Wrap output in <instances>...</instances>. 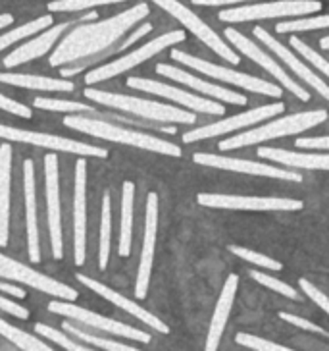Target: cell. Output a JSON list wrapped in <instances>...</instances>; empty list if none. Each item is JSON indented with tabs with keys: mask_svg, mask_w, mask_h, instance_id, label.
Returning a JSON list of instances; mask_svg holds the SVG:
<instances>
[{
	"mask_svg": "<svg viewBox=\"0 0 329 351\" xmlns=\"http://www.w3.org/2000/svg\"><path fill=\"white\" fill-rule=\"evenodd\" d=\"M150 14L148 4L139 2L129 10L120 12L112 18L103 21H85L70 29V33L58 43L51 56L52 68H62L70 64L91 58L110 49L118 43L131 27L143 21Z\"/></svg>",
	"mask_w": 329,
	"mask_h": 351,
	"instance_id": "1",
	"label": "cell"
},
{
	"mask_svg": "<svg viewBox=\"0 0 329 351\" xmlns=\"http://www.w3.org/2000/svg\"><path fill=\"white\" fill-rule=\"evenodd\" d=\"M64 125L72 128L75 132L98 137V139L114 141V143H124L129 145V147H137V149L150 151V153H160V155L166 156H181V149L177 145L170 143L166 139H160L156 135L127 130V128L112 124L108 120H101V118H91V116H85V114H68L64 118Z\"/></svg>",
	"mask_w": 329,
	"mask_h": 351,
	"instance_id": "2",
	"label": "cell"
},
{
	"mask_svg": "<svg viewBox=\"0 0 329 351\" xmlns=\"http://www.w3.org/2000/svg\"><path fill=\"white\" fill-rule=\"evenodd\" d=\"M83 95L91 99L93 103L104 104L106 108H114L120 112L133 114L144 120H155V122H168V124H193L196 122L195 114L187 112L183 108H177L172 104H162L156 101H144L137 97H127V95L110 93L103 89H85Z\"/></svg>",
	"mask_w": 329,
	"mask_h": 351,
	"instance_id": "3",
	"label": "cell"
},
{
	"mask_svg": "<svg viewBox=\"0 0 329 351\" xmlns=\"http://www.w3.org/2000/svg\"><path fill=\"white\" fill-rule=\"evenodd\" d=\"M324 120H328V112L326 110H312V112H300L293 114V116H285L274 120L269 124L250 130L241 135H233L226 141L220 143V151H231V149H241V147H248V145L262 143L267 139H276L281 135H295L300 132H306L314 125L321 124Z\"/></svg>",
	"mask_w": 329,
	"mask_h": 351,
	"instance_id": "4",
	"label": "cell"
},
{
	"mask_svg": "<svg viewBox=\"0 0 329 351\" xmlns=\"http://www.w3.org/2000/svg\"><path fill=\"white\" fill-rule=\"evenodd\" d=\"M185 32H181V29L164 33V35L156 37L153 41L144 43L143 47H139L137 51L129 52V54H125L122 58H116L114 62H108L104 64V66L94 68V70H89L87 75H85V83H87V85H94V83H101L104 82V80L116 77V75H120V73L129 72L131 68L146 62L148 58L156 56L158 52H162L164 49H168V47H174L177 43H183L185 41Z\"/></svg>",
	"mask_w": 329,
	"mask_h": 351,
	"instance_id": "5",
	"label": "cell"
},
{
	"mask_svg": "<svg viewBox=\"0 0 329 351\" xmlns=\"http://www.w3.org/2000/svg\"><path fill=\"white\" fill-rule=\"evenodd\" d=\"M172 58L177 60V62L185 64L189 68H193L196 72L206 73L214 80H220V82L231 83V85H237L241 89H247V91H252V93L267 95V97H274V99H279L281 97V87L276 85V83H267L260 77H254L250 73H241L235 72V70H229V68H224V66H218V64L208 62V60H202V58H195L191 54H187L183 51H172Z\"/></svg>",
	"mask_w": 329,
	"mask_h": 351,
	"instance_id": "6",
	"label": "cell"
},
{
	"mask_svg": "<svg viewBox=\"0 0 329 351\" xmlns=\"http://www.w3.org/2000/svg\"><path fill=\"white\" fill-rule=\"evenodd\" d=\"M321 10L318 0H281L269 4H248L220 12V20L229 23H243L252 20H269V18H297Z\"/></svg>",
	"mask_w": 329,
	"mask_h": 351,
	"instance_id": "7",
	"label": "cell"
},
{
	"mask_svg": "<svg viewBox=\"0 0 329 351\" xmlns=\"http://www.w3.org/2000/svg\"><path fill=\"white\" fill-rule=\"evenodd\" d=\"M49 311L56 313V315H62V317H68V319L77 320V322H81V324L89 326V328H94V330L112 334V336H122V338L141 341V343H148L150 341V334L137 330V328L129 326V324H124L120 320L106 319V317L98 315V313L79 307V305H75V301H52V303H49Z\"/></svg>",
	"mask_w": 329,
	"mask_h": 351,
	"instance_id": "8",
	"label": "cell"
},
{
	"mask_svg": "<svg viewBox=\"0 0 329 351\" xmlns=\"http://www.w3.org/2000/svg\"><path fill=\"white\" fill-rule=\"evenodd\" d=\"M0 278L20 282L23 286H29V288L37 289V291H42L47 295L56 298V300L75 301L79 298L77 289L70 288L68 284H62L58 280L51 278V276L42 274L39 270L29 269L27 265H23V263L8 257V255H2V253H0Z\"/></svg>",
	"mask_w": 329,
	"mask_h": 351,
	"instance_id": "9",
	"label": "cell"
},
{
	"mask_svg": "<svg viewBox=\"0 0 329 351\" xmlns=\"http://www.w3.org/2000/svg\"><path fill=\"white\" fill-rule=\"evenodd\" d=\"M198 205L227 210H256V213H295L304 207L302 201L289 197H241L220 193H198Z\"/></svg>",
	"mask_w": 329,
	"mask_h": 351,
	"instance_id": "10",
	"label": "cell"
},
{
	"mask_svg": "<svg viewBox=\"0 0 329 351\" xmlns=\"http://www.w3.org/2000/svg\"><path fill=\"white\" fill-rule=\"evenodd\" d=\"M0 139L8 141H18V143H29L35 147H44L49 151H60V153H72L79 156H96V158H108V151L103 147L81 143L75 139L60 137V135L39 134V132H27L20 128L0 124Z\"/></svg>",
	"mask_w": 329,
	"mask_h": 351,
	"instance_id": "11",
	"label": "cell"
},
{
	"mask_svg": "<svg viewBox=\"0 0 329 351\" xmlns=\"http://www.w3.org/2000/svg\"><path fill=\"white\" fill-rule=\"evenodd\" d=\"M156 6H160L162 10L168 12L170 16H174L175 20L179 21L187 32H191L195 37H198L200 41L205 43L206 47H210L212 51L216 52L218 56L226 58L229 64H239L241 58L235 51H231L226 43L222 41V37L218 35L206 21H202L195 12H191L187 6H183L179 0H153Z\"/></svg>",
	"mask_w": 329,
	"mask_h": 351,
	"instance_id": "12",
	"label": "cell"
},
{
	"mask_svg": "<svg viewBox=\"0 0 329 351\" xmlns=\"http://www.w3.org/2000/svg\"><path fill=\"white\" fill-rule=\"evenodd\" d=\"M96 18H98L96 12H87V14H83L81 18H75V21H66V23H60V25H54V27L44 29V32L39 33L37 37L25 41L23 45H20L18 49H14V51L4 58V68H16V66H21V64L31 62V60L41 58V56H44L47 52L51 51L56 43L60 41V37H62L64 33L70 32L72 27L79 25V23L94 21Z\"/></svg>",
	"mask_w": 329,
	"mask_h": 351,
	"instance_id": "13",
	"label": "cell"
},
{
	"mask_svg": "<svg viewBox=\"0 0 329 351\" xmlns=\"http://www.w3.org/2000/svg\"><path fill=\"white\" fill-rule=\"evenodd\" d=\"M44 193L49 208V230H51L52 255L56 261L64 258L62 207H60V170L56 153L44 155Z\"/></svg>",
	"mask_w": 329,
	"mask_h": 351,
	"instance_id": "14",
	"label": "cell"
},
{
	"mask_svg": "<svg viewBox=\"0 0 329 351\" xmlns=\"http://www.w3.org/2000/svg\"><path fill=\"white\" fill-rule=\"evenodd\" d=\"M283 110H285V104L283 103L264 104V106L252 108V110H248V112L231 116V118H227V120H220V122L205 125V128H198V130H193V132H187V134H183V143H195V141H200V139H206V137H216V135L231 134V132H235V130L258 124V122L267 120V118H272V116H278V114H281Z\"/></svg>",
	"mask_w": 329,
	"mask_h": 351,
	"instance_id": "15",
	"label": "cell"
},
{
	"mask_svg": "<svg viewBox=\"0 0 329 351\" xmlns=\"http://www.w3.org/2000/svg\"><path fill=\"white\" fill-rule=\"evenodd\" d=\"M226 37H227V41L231 43L233 47H237V49L243 52V54H247L252 62H256L258 66H262L267 73H272V75H274V77H276V80L285 87V89H289V91L295 95V97H298L302 103H308L310 101L308 91H306V89H302L295 80H291L287 73H285V70H283V68H281V66H279L272 56H267L266 52L258 47L256 43H252L250 39H247L243 33H239L237 29H233V27H227Z\"/></svg>",
	"mask_w": 329,
	"mask_h": 351,
	"instance_id": "16",
	"label": "cell"
},
{
	"mask_svg": "<svg viewBox=\"0 0 329 351\" xmlns=\"http://www.w3.org/2000/svg\"><path fill=\"white\" fill-rule=\"evenodd\" d=\"M156 234H158V195L148 193V197H146V213H144L143 251H141V263H139L137 284H135L137 300H144L146 291H148L150 274H153V263H155Z\"/></svg>",
	"mask_w": 329,
	"mask_h": 351,
	"instance_id": "17",
	"label": "cell"
},
{
	"mask_svg": "<svg viewBox=\"0 0 329 351\" xmlns=\"http://www.w3.org/2000/svg\"><path fill=\"white\" fill-rule=\"evenodd\" d=\"M87 257V162L81 156L75 165L73 189V258L83 267Z\"/></svg>",
	"mask_w": 329,
	"mask_h": 351,
	"instance_id": "18",
	"label": "cell"
},
{
	"mask_svg": "<svg viewBox=\"0 0 329 351\" xmlns=\"http://www.w3.org/2000/svg\"><path fill=\"white\" fill-rule=\"evenodd\" d=\"M127 87L137 89V91H144V93L164 97L168 101L183 104V106L191 108V110H196V112L218 114V116L226 114L224 104H218L214 101H208V99L196 97L193 93H187L185 89H179V87H174V85H166V83L153 82V80H143V77H129L127 80Z\"/></svg>",
	"mask_w": 329,
	"mask_h": 351,
	"instance_id": "19",
	"label": "cell"
},
{
	"mask_svg": "<svg viewBox=\"0 0 329 351\" xmlns=\"http://www.w3.org/2000/svg\"><path fill=\"white\" fill-rule=\"evenodd\" d=\"M196 165L210 166V168H220V170H231V172H243V174L266 176L274 180H285V182H302V176L295 170H285L278 166H267L262 162H252V160H241V158H229V156L208 155V153H196L193 156Z\"/></svg>",
	"mask_w": 329,
	"mask_h": 351,
	"instance_id": "20",
	"label": "cell"
},
{
	"mask_svg": "<svg viewBox=\"0 0 329 351\" xmlns=\"http://www.w3.org/2000/svg\"><path fill=\"white\" fill-rule=\"evenodd\" d=\"M77 280L81 282L83 286H87L89 289H93L94 293H98L101 298H104L106 301L114 303L116 307H120V309L125 311V313L133 315L135 319L144 322L146 326L155 328V330L160 332V334H170V326L164 324V322L158 319L156 315H153L150 311L143 309V307H141V305H137L135 301L124 298V295H122V293H118L116 289L108 288V286H104V284H101V282H96V280L85 276V274H77Z\"/></svg>",
	"mask_w": 329,
	"mask_h": 351,
	"instance_id": "21",
	"label": "cell"
},
{
	"mask_svg": "<svg viewBox=\"0 0 329 351\" xmlns=\"http://www.w3.org/2000/svg\"><path fill=\"white\" fill-rule=\"evenodd\" d=\"M156 72L160 73V75H164V77L174 80V82L183 83V85L195 89L198 93L210 95V97H214V99L222 101V103H231L237 104V106H245V104L248 103L245 95H239L235 93V91H231V89H224L222 85L202 82V80H198L193 73L185 72V70H179V68H174V66H170V64H158V66H156Z\"/></svg>",
	"mask_w": 329,
	"mask_h": 351,
	"instance_id": "22",
	"label": "cell"
},
{
	"mask_svg": "<svg viewBox=\"0 0 329 351\" xmlns=\"http://www.w3.org/2000/svg\"><path fill=\"white\" fill-rule=\"evenodd\" d=\"M23 193H25V224H27V249L29 261H41L39 245V222H37V186H35V165L33 160L23 162Z\"/></svg>",
	"mask_w": 329,
	"mask_h": 351,
	"instance_id": "23",
	"label": "cell"
},
{
	"mask_svg": "<svg viewBox=\"0 0 329 351\" xmlns=\"http://www.w3.org/2000/svg\"><path fill=\"white\" fill-rule=\"evenodd\" d=\"M254 37H256L258 41L264 43V45H266L269 51L276 52L279 58H281L283 62L287 64V66L291 68V70H293V72L297 73L300 80H304V82L308 83L310 87H314V89H316V91H318V93L321 95L324 99H328V101H329V85H328V83L324 82V80H319L318 75L312 72L308 66L302 62V60H300L298 56H295L293 52L289 51L287 47H283V43L276 41V39H274V37H272V35H269V33L264 29V27H254Z\"/></svg>",
	"mask_w": 329,
	"mask_h": 351,
	"instance_id": "24",
	"label": "cell"
},
{
	"mask_svg": "<svg viewBox=\"0 0 329 351\" xmlns=\"http://www.w3.org/2000/svg\"><path fill=\"white\" fill-rule=\"evenodd\" d=\"M12 160H14L12 145L2 143L0 145V247H6L10 238Z\"/></svg>",
	"mask_w": 329,
	"mask_h": 351,
	"instance_id": "25",
	"label": "cell"
},
{
	"mask_svg": "<svg viewBox=\"0 0 329 351\" xmlns=\"http://www.w3.org/2000/svg\"><path fill=\"white\" fill-rule=\"evenodd\" d=\"M237 286H239V276L237 274H229L226 284H224V289L220 293L216 311L212 315V322H210L208 336H206V351H216L218 346H220L222 334L226 330L227 319H229V313H231L233 301H235Z\"/></svg>",
	"mask_w": 329,
	"mask_h": 351,
	"instance_id": "26",
	"label": "cell"
},
{
	"mask_svg": "<svg viewBox=\"0 0 329 351\" xmlns=\"http://www.w3.org/2000/svg\"><path fill=\"white\" fill-rule=\"evenodd\" d=\"M260 158L274 160L279 165L291 168H306V170H329V155H312V153H297L285 149H272L262 147L256 151Z\"/></svg>",
	"mask_w": 329,
	"mask_h": 351,
	"instance_id": "27",
	"label": "cell"
},
{
	"mask_svg": "<svg viewBox=\"0 0 329 351\" xmlns=\"http://www.w3.org/2000/svg\"><path fill=\"white\" fill-rule=\"evenodd\" d=\"M0 83L31 91H73L75 85L66 77H47L35 73H0Z\"/></svg>",
	"mask_w": 329,
	"mask_h": 351,
	"instance_id": "28",
	"label": "cell"
},
{
	"mask_svg": "<svg viewBox=\"0 0 329 351\" xmlns=\"http://www.w3.org/2000/svg\"><path fill=\"white\" fill-rule=\"evenodd\" d=\"M35 108H41V110H54V112H66V114H85V116H91V118H101V120H116V122H133L129 118L124 116H118V114H108V112H98L94 106L91 104L77 103V101H60V99H35L33 101Z\"/></svg>",
	"mask_w": 329,
	"mask_h": 351,
	"instance_id": "29",
	"label": "cell"
},
{
	"mask_svg": "<svg viewBox=\"0 0 329 351\" xmlns=\"http://www.w3.org/2000/svg\"><path fill=\"white\" fill-rule=\"evenodd\" d=\"M153 32V23H143V25H139L137 29H135L124 43H114L110 49H106L101 54H96V56H91V58H85V60H79V64H70V66H62L60 68V75L62 77H72L75 73L83 72V70H87L91 64L101 62V60H106L108 56H112V54H118V52L125 51V49H129L133 43H137L139 39H143L144 35H148V33Z\"/></svg>",
	"mask_w": 329,
	"mask_h": 351,
	"instance_id": "30",
	"label": "cell"
},
{
	"mask_svg": "<svg viewBox=\"0 0 329 351\" xmlns=\"http://www.w3.org/2000/svg\"><path fill=\"white\" fill-rule=\"evenodd\" d=\"M133 205L135 184L124 182L122 187V220H120V257L131 255V236H133Z\"/></svg>",
	"mask_w": 329,
	"mask_h": 351,
	"instance_id": "31",
	"label": "cell"
},
{
	"mask_svg": "<svg viewBox=\"0 0 329 351\" xmlns=\"http://www.w3.org/2000/svg\"><path fill=\"white\" fill-rule=\"evenodd\" d=\"M62 328L70 336L73 338H77L83 343H87V346H91V348H98V350H106V351H135V348L131 346H127V343H122V341H116V340H108V338H103V336H94L91 332L83 330L81 326H77V324H73L70 320H64Z\"/></svg>",
	"mask_w": 329,
	"mask_h": 351,
	"instance_id": "32",
	"label": "cell"
},
{
	"mask_svg": "<svg viewBox=\"0 0 329 351\" xmlns=\"http://www.w3.org/2000/svg\"><path fill=\"white\" fill-rule=\"evenodd\" d=\"M52 21H54L52 14H44L41 18H37V20L29 21V23H23L20 27H14L8 33L0 35V52L4 51V49H8V47H12L14 43H20L23 39L35 35V33L44 32L47 27H51Z\"/></svg>",
	"mask_w": 329,
	"mask_h": 351,
	"instance_id": "33",
	"label": "cell"
},
{
	"mask_svg": "<svg viewBox=\"0 0 329 351\" xmlns=\"http://www.w3.org/2000/svg\"><path fill=\"white\" fill-rule=\"evenodd\" d=\"M0 336H4L6 340L12 341L18 350L23 351H52L49 343H44L35 336H29L27 332L20 330L16 326H12L10 322H6L4 319H0Z\"/></svg>",
	"mask_w": 329,
	"mask_h": 351,
	"instance_id": "34",
	"label": "cell"
},
{
	"mask_svg": "<svg viewBox=\"0 0 329 351\" xmlns=\"http://www.w3.org/2000/svg\"><path fill=\"white\" fill-rule=\"evenodd\" d=\"M110 239H112V199L106 191L103 197V220H101V243H98V267L106 270L110 258Z\"/></svg>",
	"mask_w": 329,
	"mask_h": 351,
	"instance_id": "35",
	"label": "cell"
},
{
	"mask_svg": "<svg viewBox=\"0 0 329 351\" xmlns=\"http://www.w3.org/2000/svg\"><path fill=\"white\" fill-rule=\"evenodd\" d=\"M35 332L42 336L44 340H51L54 341L56 346H60L64 350H70V351H89L91 350V346H87V343H83V341L72 340L70 336H66L64 332L56 330V328H52L49 324H42V322H37L35 324Z\"/></svg>",
	"mask_w": 329,
	"mask_h": 351,
	"instance_id": "36",
	"label": "cell"
},
{
	"mask_svg": "<svg viewBox=\"0 0 329 351\" xmlns=\"http://www.w3.org/2000/svg\"><path fill=\"white\" fill-rule=\"evenodd\" d=\"M127 0H54L49 2V12H81L91 10L96 6H108V4H120Z\"/></svg>",
	"mask_w": 329,
	"mask_h": 351,
	"instance_id": "37",
	"label": "cell"
},
{
	"mask_svg": "<svg viewBox=\"0 0 329 351\" xmlns=\"http://www.w3.org/2000/svg\"><path fill=\"white\" fill-rule=\"evenodd\" d=\"M329 27V14L316 16V18H304V20L281 21L276 25L278 33H295V32H310V29H326Z\"/></svg>",
	"mask_w": 329,
	"mask_h": 351,
	"instance_id": "38",
	"label": "cell"
},
{
	"mask_svg": "<svg viewBox=\"0 0 329 351\" xmlns=\"http://www.w3.org/2000/svg\"><path fill=\"white\" fill-rule=\"evenodd\" d=\"M229 251L233 253V255H237L239 258H245V261H248V263H254V265H258V267H264V269L267 270H281L283 269V265L279 263V261H276V258L267 257V255H262V253H256V251H250V249L247 247H239V245H229Z\"/></svg>",
	"mask_w": 329,
	"mask_h": 351,
	"instance_id": "39",
	"label": "cell"
},
{
	"mask_svg": "<svg viewBox=\"0 0 329 351\" xmlns=\"http://www.w3.org/2000/svg\"><path fill=\"white\" fill-rule=\"evenodd\" d=\"M250 278L256 280L258 284L266 286L267 289H274V291H278V293H281V295H285V298H289V300H298L297 289L291 288L289 284L281 282V280L274 278V276H269V274H264V272L252 270V272H250Z\"/></svg>",
	"mask_w": 329,
	"mask_h": 351,
	"instance_id": "40",
	"label": "cell"
},
{
	"mask_svg": "<svg viewBox=\"0 0 329 351\" xmlns=\"http://www.w3.org/2000/svg\"><path fill=\"white\" fill-rule=\"evenodd\" d=\"M235 341L239 346H243V348H250V350L256 351H289V348L281 346V343L264 340L260 336H252V334H245V332L237 334Z\"/></svg>",
	"mask_w": 329,
	"mask_h": 351,
	"instance_id": "41",
	"label": "cell"
},
{
	"mask_svg": "<svg viewBox=\"0 0 329 351\" xmlns=\"http://www.w3.org/2000/svg\"><path fill=\"white\" fill-rule=\"evenodd\" d=\"M291 45L297 49V52L302 56V58H306V60H308L310 64H314V66H316V68H318L319 72L324 73L326 77H329V62L326 60V58H321L318 52L314 51V49H310L308 45H306L304 41H300L298 37H293V39H291Z\"/></svg>",
	"mask_w": 329,
	"mask_h": 351,
	"instance_id": "42",
	"label": "cell"
},
{
	"mask_svg": "<svg viewBox=\"0 0 329 351\" xmlns=\"http://www.w3.org/2000/svg\"><path fill=\"white\" fill-rule=\"evenodd\" d=\"M298 286H300V289H304V293L308 295L310 300L314 301L316 305H319L321 309L326 311L329 315V298L321 291V289H318L312 282H308L306 278H300L298 280Z\"/></svg>",
	"mask_w": 329,
	"mask_h": 351,
	"instance_id": "43",
	"label": "cell"
},
{
	"mask_svg": "<svg viewBox=\"0 0 329 351\" xmlns=\"http://www.w3.org/2000/svg\"><path fill=\"white\" fill-rule=\"evenodd\" d=\"M0 110H6V112L16 114L20 118H31L33 110L27 106V104H21L18 101H14L10 97L0 93Z\"/></svg>",
	"mask_w": 329,
	"mask_h": 351,
	"instance_id": "44",
	"label": "cell"
},
{
	"mask_svg": "<svg viewBox=\"0 0 329 351\" xmlns=\"http://www.w3.org/2000/svg\"><path fill=\"white\" fill-rule=\"evenodd\" d=\"M279 319L285 320V322H291V324H295L298 328H302V330H308V332H314V334H319V336H329V332H326L321 326L318 324H314V322H310L306 319H300L297 315H291V313H279Z\"/></svg>",
	"mask_w": 329,
	"mask_h": 351,
	"instance_id": "45",
	"label": "cell"
},
{
	"mask_svg": "<svg viewBox=\"0 0 329 351\" xmlns=\"http://www.w3.org/2000/svg\"><path fill=\"white\" fill-rule=\"evenodd\" d=\"M0 311L8 313V315L16 317V319H21V320L29 319V311L25 309L23 305H18L16 301L4 298V295H0Z\"/></svg>",
	"mask_w": 329,
	"mask_h": 351,
	"instance_id": "46",
	"label": "cell"
},
{
	"mask_svg": "<svg viewBox=\"0 0 329 351\" xmlns=\"http://www.w3.org/2000/svg\"><path fill=\"white\" fill-rule=\"evenodd\" d=\"M295 145L298 149H326V151H329V135H324V137H300Z\"/></svg>",
	"mask_w": 329,
	"mask_h": 351,
	"instance_id": "47",
	"label": "cell"
},
{
	"mask_svg": "<svg viewBox=\"0 0 329 351\" xmlns=\"http://www.w3.org/2000/svg\"><path fill=\"white\" fill-rule=\"evenodd\" d=\"M0 291L8 293V295H12V298H16V300H25V298H27L25 289L16 288V286H12V284H8V282H0Z\"/></svg>",
	"mask_w": 329,
	"mask_h": 351,
	"instance_id": "48",
	"label": "cell"
},
{
	"mask_svg": "<svg viewBox=\"0 0 329 351\" xmlns=\"http://www.w3.org/2000/svg\"><path fill=\"white\" fill-rule=\"evenodd\" d=\"M196 6H226V4H239V2H252V0H191Z\"/></svg>",
	"mask_w": 329,
	"mask_h": 351,
	"instance_id": "49",
	"label": "cell"
},
{
	"mask_svg": "<svg viewBox=\"0 0 329 351\" xmlns=\"http://www.w3.org/2000/svg\"><path fill=\"white\" fill-rule=\"evenodd\" d=\"M12 23H14V16L12 14H0V29L10 27Z\"/></svg>",
	"mask_w": 329,
	"mask_h": 351,
	"instance_id": "50",
	"label": "cell"
},
{
	"mask_svg": "<svg viewBox=\"0 0 329 351\" xmlns=\"http://www.w3.org/2000/svg\"><path fill=\"white\" fill-rule=\"evenodd\" d=\"M319 47H321L324 51H329V37H324V39L319 41Z\"/></svg>",
	"mask_w": 329,
	"mask_h": 351,
	"instance_id": "51",
	"label": "cell"
}]
</instances>
